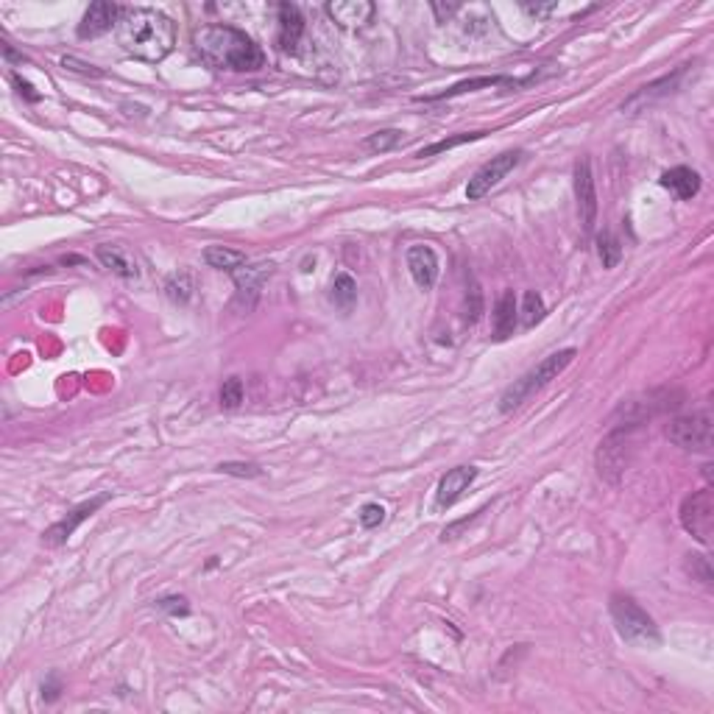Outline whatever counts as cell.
<instances>
[{"mask_svg":"<svg viewBox=\"0 0 714 714\" xmlns=\"http://www.w3.org/2000/svg\"><path fill=\"white\" fill-rule=\"evenodd\" d=\"M193 45L204 64L212 70H229V73H255L265 64L263 48L235 25H201L193 34Z\"/></svg>","mask_w":714,"mask_h":714,"instance_id":"cell-1","label":"cell"},{"mask_svg":"<svg viewBox=\"0 0 714 714\" xmlns=\"http://www.w3.org/2000/svg\"><path fill=\"white\" fill-rule=\"evenodd\" d=\"M115 31H118V45L129 56H134L140 62H149V64L162 62L176 45L173 20L162 12L146 9V6L123 9Z\"/></svg>","mask_w":714,"mask_h":714,"instance_id":"cell-2","label":"cell"},{"mask_svg":"<svg viewBox=\"0 0 714 714\" xmlns=\"http://www.w3.org/2000/svg\"><path fill=\"white\" fill-rule=\"evenodd\" d=\"M575 354H578V352H575L573 346L547 354L539 366L530 369L527 374H522L519 380H514V385H508V388L503 391V397H499V410H503V413L516 410L527 397L536 394V391H542L545 385H550L553 380H558V374H564L566 366L575 361Z\"/></svg>","mask_w":714,"mask_h":714,"instance_id":"cell-3","label":"cell"},{"mask_svg":"<svg viewBox=\"0 0 714 714\" xmlns=\"http://www.w3.org/2000/svg\"><path fill=\"white\" fill-rule=\"evenodd\" d=\"M609 612H612V620L617 625V633L625 642H631V645H642V648L661 645V633H659L656 620L642 609L631 594H622V592L612 594Z\"/></svg>","mask_w":714,"mask_h":714,"instance_id":"cell-4","label":"cell"},{"mask_svg":"<svg viewBox=\"0 0 714 714\" xmlns=\"http://www.w3.org/2000/svg\"><path fill=\"white\" fill-rule=\"evenodd\" d=\"M639 430V424H617L614 430L605 436L597 447L594 463H597V475L605 483H620L625 475L631 455H633V433Z\"/></svg>","mask_w":714,"mask_h":714,"instance_id":"cell-5","label":"cell"},{"mask_svg":"<svg viewBox=\"0 0 714 714\" xmlns=\"http://www.w3.org/2000/svg\"><path fill=\"white\" fill-rule=\"evenodd\" d=\"M684 402L681 391H670V388H659V391H648V394H636L631 400H622L620 408L614 410V421L617 424H645L653 416H661L667 410H675L678 405Z\"/></svg>","mask_w":714,"mask_h":714,"instance_id":"cell-6","label":"cell"},{"mask_svg":"<svg viewBox=\"0 0 714 714\" xmlns=\"http://www.w3.org/2000/svg\"><path fill=\"white\" fill-rule=\"evenodd\" d=\"M711 413L695 410L690 416H675L667 424V439L687 452H711Z\"/></svg>","mask_w":714,"mask_h":714,"instance_id":"cell-7","label":"cell"},{"mask_svg":"<svg viewBox=\"0 0 714 714\" xmlns=\"http://www.w3.org/2000/svg\"><path fill=\"white\" fill-rule=\"evenodd\" d=\"M681 525L700 545H711L714 533V494L709 488L692 491L681 503Z\"/></svg>","mask_w":714,"mask_h":714,"instance_id":"cell-8","label":"cell"},{"mask_svg":"<svg viewBox=\"0 0 714 714\" xmlns=\"http://www.w3.org/2000/svg\"><path fill=\"white\" fill-rule=\"evenodd\" d=\"M522 162V151H506V154H499V157H491L483 168L475 170V176L469 178V185H467V198L469 201H480L486 193H491L503 178Z\"/></svg>","mask_w":714,"mask_h":714,"instance_id":"cell-9","label":"cell"},{"mask_svg":"<svg viewBox=\"0 0 714 714\" xmlns=\"http://www.w3.org/2000/svg\"><path fill=\"white\" fill-rule=\"evenodd\" d=\"M274 274V263H255V265H240L232 279L237 285V296H235V304L243 307V313H248L255 304H257V296H260V288L263 282Z\"/></svg>","mask_w":714,"mask_h":714,"instance_id":"cell-10","label":"cell"},{"mask_svg":"<svg viewBox=\"0 0 714 714\" xmlns=\"http://www.w3.org/2000/svg\"><path fill=\"white\" fill-rule=\"evenodd\" d=\"M106 499H110V494L103 491V494H98V497L87 499V503H82L79 508H73V511H70L64 519H59L56 525H51V527L43 533V542H45L48 547H59V545H64V542L70 539V536H73V533L79 530V525H82L84 519H90V516H92V514H95V511H98V508L106 503Z\"/></svg>","mask_w":714,"mask_h":714,"instance_id":"cell-11","label":"cell"},{"mask_svg":"<svg viewBox=\"0 0 714 714\" xmlns=\"http://www.w3.org/2000/svg\"><path fill=\"white\" fill-rule=\"evenodd\" d=\"M575 198H578V218L584 232L594 229L597 221V190H594V176H592V162L584 157L575 165Z\"/></svg>","mask_w":714,"mask_h":714,"instance_id":"cell-12","label":"cell"},{"mask_svg":"<svg viewBox=\"0 0 714 714\" xmlns=\"http://www.w3.org/2000/svg\"><path fill=\"white\" fill-rule=\"evenodd\" d=\"M687 67L690 64H681L675 70V73H670V76H661L659 82H651V84H645V87H639L625 103H622V112H628V115H636L639 110H645V106H651V103H656V101H661V98H667L670 92H675L678 90V84H681V79H684V73H687Z\"/></svg>","mask_w":714,"mask_h":714,"instance_id":"cell-13","label":"cell"},{"mask_svg":"<svg viewBox=\"0 0 714 714\" xmlns=\"http://www.w3.org/2000/svg\"><path fill=\"white\" fill-rule=\"evenodd\" d=\"M121 14H123V9L118 4H103V0L101 4H92L79 23V37L82 40L101 37V34H106L112 25H118Z\"/></svg>","mask_w":714,"mask_h":714,"instance_id":"cell-14","label":"cell"},{"mask_svg":"<svg viewBox=\"0 0 714 714\" xmlns=\"http://www.w3.org/2000/svg\"><path fill=\"white\" fill-rule=\"evenodd\" d=\"M408 271L421 291H430L439 279V257L430 246H410L408 248Z\"/></svg>","mask_w":714,"mask_h":714,"instance_id":"cell-15","label":"cell"},{"mask_svg":"<svg viewBox=\"0 0 714 714\" xmlns=\"http://www.w3.org/2000/svg\"><path fill=\"white\" fill-rule=\"evenodd\" d=\"M327 14L341 28L354 31L374 17V4H369V0H333V4H327Z\"/></svg>","mask_w":714,"mask_h":714,"instance_id":"cell-16","label":"cell"},{"mask_svg":"<svg viewBox=\"0 0 714 714\" xmlns=\"http://www.w3.org/2000/svg\"><path fill=\"white\" fill-rule=\"evenodd\" d=\"M475 480H478V469L475 467H455V469H449L441 478V483H439L436 506L439 508H452L458 499L463 497V491H467Z\"/></svg>","mask_w":714,"mask_h":714,"instance_id":"cell-17","label":"cell"},{"mask_svg":"<svg viewBox=\"0 0 714 714\" xmlns=\"http://www.w3.org/2000/svg\"><path fill=\"white\" fill-rule=\"evenodd\" d=\"M530 79H511V76H478V79H467V82H458L455 87L444 90V92H436V95H419L416 101H447V98H458V95H467V92H475V90H483V87H525Z\"/></svg>","mask_w":714,"mask_h":714,"instance_id":"cell-18","label":"cell"},{"mask_svg":"<svg viewBox=\"0 0 714 714\" xmlns=\"http://www.w3.org/2000/svg\"><path fill=\"white\" fill-rule=\"evenodd\" d=\"M276 12H279V48L285 53H294L304 37V17L294 4H279Z\"/></svg>","mask_w":714,"mask_h":714,"instance_id":"cell-19","label":"cell"},{"mask_svg":"<svg viewBox=\"0 0 714 714\" xmlns=\"http://www.w3.org/2000/svg\"><path fill=\"white\" fill-rule=\"evenodd\" d=\"M661 188L670 190L678 201H690L700 193V173L687 165L670 168L661 173Z\"/></svg>","mask_w":714,"mask_h":714,"instance_id":"cell-20","label":"cell"},{"mask_svg":"<svg viewBox=\"0 0 714 714\" xmlns=\"http://www.w3.org/2000/svg\"><path fill=\"white\" fill-rule=\"evenodd\" d=\"M516 321H519L516 296L514 291H506L494 307V341H508L516 330Z\"/></svg>","mask_w":714,"mask_h":714,"instance_id":"cell-21","label":"cell"},{"mask_svg":"<svg viewBox=\"0 0 714 714\" xmlns=\"http://www.w3.org/2000/svg\"><path fill=\"white\" fill-rule=\"evenodd\" d=\"M95 257H98V263H101L106 271H112V274H118V276H123V279H137V276H140L137 263L129 257V252H123L121 246H98V248H95Z\"/></svg>","mask_w":714,"mask_h":714,"instance_id":"cell-22","label":"cell"},{"mask_svg":"<svg viewBox=\"0 0 714 714\" xmlns=\"http://www.w3.org/2000/svg\"><path fill=\"white\" fill-rule=\"evenodd\" d=\"M204 263L216 271H227V274H235L240 265H246V255L237 252V248H229V246H207L204 248Z\"/></svg>","mask_w":714,"mask_h":714,"instance_id":"cell-23","label":"cell"},{"mask_svg":"<svg viewBox=\"0 0 714 714\" xmlns=\"http://www.w3.org/2000/svg\"><path fill=\"white\" fill-rule=\"evenodd\" d=\"M193 291H196V279H193V271L188 268L176 271L165 279V294L176 304H188L193 299Z\"/></svg>","mask_w":714,"mask_h":714,"instance_id":"cell-24","label":"cell"},{"mask_svg":"<svg viewBox=\"0 0 714 714\" xmlns=\"http://www.w3.org/2000/svg\"><path fill=\"white\" fill-rule=\"evenodd\" d=\"M488 131H469V134H455V137H444V140H439V142H433V146H427V149H421L416 157L419 159H430V157H436V154H444V151H452V149H458V146H463V142H475V140H480V137H486Z\"/></svg>","mask_w":714,"mask_h":714,"instance_id":"cell-25","label":"cell"},{"mask_svg":"<svg viewBox=\"0 0 714 714\" xmlns=\"http://www.w3.org/2000/svg\"><path fill=\"white\" fill-rule=\"evenodd\" d=\"M519 318H522V327H525V330L536 327V324H539V321L545 318V299L536 294V291H527V294L522 296Z\"/></svg>","mask_w":714,"mask_h":714,"instance_id":"cell-26","label":"cell"},{"mask_svg":"<svg viewBox=\"0 0 714 714\" xmlns=\"http://www.w3.org/2000/svg\"><path fill=\"white\" fill-rule=\"evenodd\" d=\"M333 302L341 310H352V304L357 302V285L349 274H338L333 279Z\"/></svg>","mask_w":714,"mask_h":714,"instance_id":"cell-27","label":"cell"},{"mask_svg":"<svg viewBox=\"0 0 714 714\" xmlns=\"http://www.w3.org/2000/svg\"><path fill=\"white\" fill-rule=\"evenodd\" d=\"M400 142H402V131H400V129H380V131H374V134H369V137L363 140V146H366L369 151L385 154V151H391V149H397Z\"/></svg>","mask_w":714,"mask_h":714,"instance_id":"cell-28","label":"cell"},{"mask_svg":"<svg viewBox=\"0 0 714 714\" xmlns=\"http://www.w3.org/2000/svg\"><path fill=\"white\" fill-rule=\"evenodd\" d=\"M597 252H600L603 268H617V263L622 260V246H620V240L612 232H600Z\"/></svg>","mask_w":714,"mask_h":714,"instance_id":"cell-29","label":"cell"},{"mask_svg":"<svg viewBox=\"0 0 714 714\" xmlns=\"http://www.w3.org/2000/svg\"><path fill=\"white\" fill-rule=\"evenodd\" d=\"M240 402H243V382L237 377L224 380V385H221V408L235 410V408H240Z\"/></svg>","mask_w":714,"mask_h":714,"instance_id":"cell-30","label":"cell"},{"mask_svg":"<svg viewBox=\"0 0 714 714\" xmlns=\"http://www.w3.org/2000/svg\"><path fill=\"white\" fill-rule=\"evenodd\" d=\"M157 609L170 614V617H185V614H190V603L182 594H170V597H159L157 600Z\"/></svg>","mask_w":714,"mask_h":714,"instance_id":"cell-31","label":"cell"},{"mask_svg":"<svg viewBox=\"0 0 714 714\" xmlns=\"http://www.w3.org/2000/svg\"><path fill=\"white\" fill-rule=\"evenodd\" d=\"M218 472L232 475V478H260V475H263V469L257 467V463H235V460L221 463Z\"/></svg>","mask_w":714,"mask_h":714,"instance_id":"cell-32","label":"cell"},{"mask_svg":"<svg viewBox=\"0 0 714 714\" xmlns=\"http://www.w3.org/2000/svg\"><path fill=\"white\" fill-rule=\"evenodd\" d=\"M382 522H385V508H382L380 503H366V506L361 508V525H363V527L374 530V527H380Z\"/></svg>","mask_w":714,"mask_h":714,"instance_id":"cell-33","label":"cell"},{"mask_svg":"<svg viewBox=\"0 0 714 714\" xmlns=\"http://www.w3.org/2000/svg\"><path fill=\"white\" fill-rule=\"evenodd\" d=\"M687 569L692 575L700 578V584L711 586V566H709V558L706 555H687Z\"/></svg>","mask_w":714,"mask_h":714,"instance_id":"cell-34","label":"cell"},{"mask_svg":"<svg viewBox=\"0 0 714 714\" xmlns=\"http://www.w3.org/2000/svg\"><path fill=\"white\" fill-rule=\"evenodd\" d=\"M62 64H64L67 70H73V73H82V76H92V79H101V76H103V70H98V67H92V64L76 59V56H64Z\"/></svg>","mask_w":714,"mask_h":714,"instance_id":"cell-35","label":"cell"},{"mask_svg":"<svg viewBox=\"0 0 714 714\" xmlns=\"http://www.w3.org/2000/svg\"><path fill=\"white\" fill-rule=\"evenodd\" d=\"M59 695H62V681H59L56 672H51L45 678V684H43V700L53 703V700H59Z\"/></svg>","mask_w":714,"mask_h":714,"instance_id":"cell-36","label":"cell"},{"mask_svg":"<svg viewBox=\"0 0 714 714\" xmlns=\"http://www.w3.org/2000/svg\"><path fill=\"white\" fill-rule=\"evenodd\" d=\"M12 84H14V87H17V92H20V95H23L25 101H31V103H37V101L43 98V95H40L37 90H34V87H31V84H28V82L23 79V76H17V73H12Z\"/></svg>","mask_w":714,"mask_h":714,"instance_id":"cell-37","label":"cell"},{"mask_svg":"<svg viewBox=\"0 0 714 714\" xmlns=\"http://www.w3.org/2000/svg\"><path fill=\"white\" fill-rule=\"evenodd\" d=\"M522 9L533 17H545L550 12H555V4H522Z\"/></svg>","mask_w":714,"mask_h":714,"instance_id":"cell-38","label":"cell"},{"mask_svg":"<svg viewBox=\"0 0 714 714\" xmlns=\"http://www.w3.org/2000/svg\"><path fill=\"white\" fill-rule=\"evenodd\" d=\"M433 12L439 14V23H447V17H452L458 12V4H433Z\"/></svg>","mask_w":714,"mask_h":714,"instance_id":"cell-39","label":"cell"},{"mask_svg":"<svg viewBox=\"0 0 714 714\" xmlns=\"http://www.w3.org/2000/svg\"><path fill=\"white\" fill-rule=\"evenodd\" d=\"M4 56H6L9 62H23V53H14L12 45H4Z\"/></svg>","mask_w":714,"mask_h":714,"instance_id":"cell-40","label":"cell"}]
</instances>
